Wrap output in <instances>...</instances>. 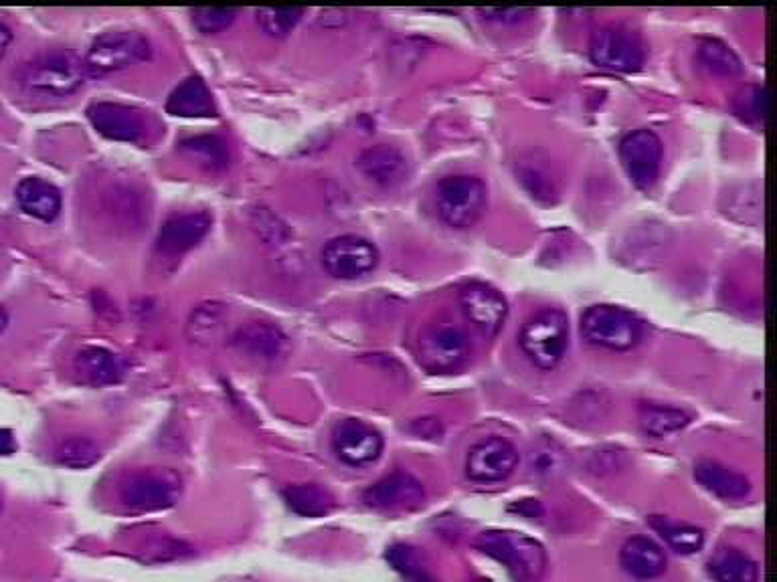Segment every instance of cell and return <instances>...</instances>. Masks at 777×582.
Instances as JSON below:
<instances>
[{
	"mask_svg": "<svg viewBox=\"0 0 777 582\" xmlns=\"http://www.w3.org/2000/svg\"><path fill=\"white\" fill-rule=\"evenodd\" d=\"M233 347L259 367H276L288 357L290 342L278 325L251 322L237 330Z\"/></svg>",
	"mask_w": 777,
	"mask_h": 582,
	"instance_id": "9a60e30c",
	"label": "cell"
},
{
	"mask_svg": "<svg viewBox=\"0 0 777 582\" xmlns=\"http://www.w3.org/2000/svg\"><path fill=\"white\" fill-rule=\"evenodd\" d=\"M88 118L100 134L116 142H138L145 134V122L140 113L132 108H126L122 103H112V101L91 103Z\"/></svg>",
	"mask_w": 777,
	"mask_h": 582,
	"instance_id": "ac0fdd59",
	"label": "cell"
},
{
	"mask_svg": "<svg viewBox=\"0 0 777 582\" xmlns=\"http://www.w3.org/2000/svg\"><path fill=\"white\" fill-rule=\"evenodd\" d=\"M332 449L342 463L352 468H362V465H371L372 461L381 458L383 436L362 421L347 419L338 423L332 433Z\"/></svg>",
	"mask_w": 777,
	"mask_h": 582,
	"instance_id": "4fadbf2b",
	"label": "cell"
},
{
	"mask_svg": "<svg viewBox=\"0 0 777 582\" xmlns=\"http://www.w3.org/2000/svg\"><path fill=\"white\" fill-rule=\"evenodd\" d=\"M17 201L24 213L39 221L51 223L61 213V192L56 184L43 179H23L17 187Z\"/></svg>",
	"mask_w": 777,
	"mask_h": 582,
	"instance_id": "603a6c76",
	"label": "cell"
},
{
	"mask_svg": "<svg viewBox=\"0 0 777 582\" xmlns=\"http://www.w3.org/2000/svg\"><path fill=\"white\" fill-rule=\"evenodd\" d=\"M621 569L634 579L650 581L666 571L665 550L646 536H634L621 546Z\"/></svg>",
	"mask_w": 777,
	"mask_h": 582,
	"instance_id": "44dd1931",
	"label": "cell"
},
{
	"mask_svg": "<svg viewBox=\"0 0 777 582\" xmlns=\"http://www.w3.org/2000/svg\"><path fill=\"white\" fill-rule=\"evenodd\" d=\"M739 101L744 106L737 108V112L741 113L747 120L764 123L767 112L766 90L764 88H759V86L751 88L747 93H744V98Z\"/></svg>",
	"mask_w": 777,
	"mask_h": 582,
	"instance_id": "f35d334b",
	"label": "cell"
},
{
	"mask_svg": "<svg viewBox=\"0 0 777 582\" xmlns=\"http://www.w3.org/2000/svg\"><path fill=\"white\" fill-rule=\"evenodd\" d=\"M379 263V251L371 241L357 235H342L328 241L322 249V265L338 280H359Z\"/></svg>",
	"mask_w": 777,
	"mask_h": 582,
	"instance_id": "9c48e42d",
	"label": "cell"
},
{
	"mask_svg": "<svg viewBox=\"0 0 777 582\" xmlns=\"http://www.w3.org/2000/svg\"><path fill=\"white\" fill-rule=\"evenodd\" d=\"M11 29H9V27H7V24L4 23H0V59L7 56V51H9V47H11Z\"/></svg>",
	"mask_w": 777,
	"mask_h": 582,
	"instance_id": "f6af8a7d",
	"label": "cell"
},
{
	"mask_svg": "<svg viewBox=\"0 0 777 582\" xmlns=\"http://www.w3.org/2000/svg\"><path fill=\"white\" fill-rule=\"evenodd\" d=\"M470 354V344L462 330L440 325L419 342V364L431 374H444L460 369Z\"/></svg>",
	"mask_w": 777,
	"mask_h": 582,
	"instance_id": "7c38bea8",
	"label": "cell"
},
{
	"mask_svg": "<svg viewBox=\"0 0 777 582\" xmlns=\"http://www.w3.org/2000/svg\"><path fill=\"white\" fill-rule=\"evenodd\" d=\"M17 451V441L9 429H0V455H11Z\"/></svg>",
	"mask_w": 777,
	"mask_h": 582,
	"instance_id": "ee69618b",
	"label": "cell"
},
{
	"mask_svg": "<svg viewBox=\"0 0 777 582\" xmlns=\"http://www.w3.org/2000/svg\"><path fill=\"white\" fill-rule=\"evenodd\" d=\"M150 53V41L145 34L136 31H112L103 33L91 43L83 66L91 78H103L148 61Z\"/></svg>",
	"mask_w": 777,
	"mask_h": 582,
	"instance_id": "5b68a950",
	"label": "cell"
},
{
	"mask_svg": "<svg viewBox=\"0 0 777 582\" xmlns=\"http://www.w3.org/2000/svg\"><path fill=\"white\" fill-rule=\"evenodd\" d=\"M100 445L90 436L83 435L68 436L56 449L57 463L71 470H88L100 461Z\"/></svg>",
	"mask_w": 777,
	"mask_h": 582,
	"instance_id": "4dcf8cb0",
	"label": "cell"
},
{
	"mask_svg": "<svg viewBox=\"0 0 777 582\" xmlns=\"http://www.w3.org/2000/svg\"><path fill=\"white\" fill-rule=\"evenodd\" d=\"M490 21H496V23H518L520 19L529 17L532 11H518V9H512V11H498V9H488V11H482Z\"/></svg>",
	"mask_w": 777,
	"mask_h": 582,
	"instance_id": "b9f144b4",
	"label": "cell"
},
{
	"mask_svg": "<svg viewBox=\"0 0 777 582\" xmlns=\"http://www.w3.org/2000/svg\"><path fill=\"white\" fill-rule=\"evenodd\" d=\"M108 211L124 223H135L138 217H142V207L135 192L130 191H113L112 204H108Z\"/></svg>",
	"mask_w": 777,
	"mask_h": 582,
	"instance_id": "74e56055",
	"label": "cell"
},
{
	"mask_svg": "<svg viewBox=\"0 0 777 582\" xmlns=\"http://www.w3.org/2000/svg\"><path fill=\"white\" fill-rule=\"evenodd\" d=\"M79 381L90 387H110L124 381L126 362L103 347L81 348L73 362Z\"/></svg>",
	"mask_w": 777,
	"mask_h": 582,
	"instance_id": "ffe728a7",
	"label": "cell"
},
{
	"mask_svg": "<svg viewBox=\"0 0 777 582\" xmlns=\"http://www.w3.org/2000/svg\"><path fill=\"white\" fill-rule=\"evenodd\" d=\"M236 9H195L192 23L203 34H215L226 31L236 21Z\"/></svg>",
	"mask_w": 777,
	"mask_h": 582,
	"instance_id": "8d00e7d4",
	"label": "cell"
},
{
	"mask_svg": "<svg viewBox=\"0 0 777 582\" xmlns=\"http://www.w3.org/2000/svg\"><path fill=\"white\" fill-rule=\"evenodd\" d=\"M581 332L594 347L628 352L642 340V322L616 305H594L581 318Z\"/></svg>",
	"mask_w": 777,
	"mask_h": 582,
	"instance_id": "277c9868",
	"label": "cell"
},
{
	"mask_svg": "<svg viewBox=\"0 0 777 582\" xmlns=\"http://www.w3.org/2000/svg\"><path fill=\"white\" fill-rule=\"evenodd\" d=\"M305 17V9H273V7H266V9H259L258 11V23L261 27V31L270 37H286V34L292 31L296 24L300 23V19Z\"/></svg>",
	"mask_w": 777,
	"mask_h": 582,
	"instance_id": "e575fe53",
	"label": "cell"
},
{
	"mask_svg": "<svg viewBox=\"0 0 777 582\" xmlns=\"http://www.w3.org/2000/svg\"><path fill=\"white\" fill-rule=\"evenodd\" d=\"M369 508L383 512H407L426 502V488L407 471H394L362 493Z\"/></svg>",
	"mask_w": 777,
	"mask_h": 582,
	"instance_id": "5bb4252c",
	"label": "cell"
},
{
	"mask_svg": "<svg viewBox=\"0 0 777 582\" xmlns=\"http://www.w3.org/2000/svg\"><path fill=\"white\" fill-rule=\"evenodd\" d=\"M192 554L191 544L175 540V538L162 536L150 540L145 549V562H169V560L182 559Z\"/></svg>",
	"mask_w": 777,
	"mask_h": 582,
	"instance_id": "d590c367",
	"label": "cell"
},
{
	"mask_svg": "<svg viewBox=\"0 0 777 582\" xmlns=\"http://www.w3.org/2000/svg\"><path fill=\"white\" fill-rule=\"evenodd\" d=\"M181 150L201 169L221 172L229 167V148L219 136H195L182 142Z\"/></svg>",
	"mask_w": 777,
	"mask_h": 582,
	"instance_id": "4316f807",
	"label": "cell"
},
{
	"mask_svg": "<svg viewBox=\"0 0 777 582\" xmlns=\"http://www.w3.org/2000/svg\"><path fill=\"white\" fill-rule=\"evenodd\" d=\"M476 549L502 562L517 582H539L547 571L541 542L508 530H488L476 538Z\"/></svg>",
	"mask_w": 777,
	"mask_h": 582,
	"instance_id": "6da1fadb",
	"label": "cell"
},
{
	"mask_svg": "<svg viewBox=\"0 0 777 582\" xmlns=\"http://www.w3.org/2000/svg\"><path fill=\"white\" fill-rule=\"evenodd\" d=\"M715 582H759V566L739 549H721L709 562Z\"/></svg>",
	"mask_w": 777,
	"mask_h": 582,
	"instance_id": "d4e9b609",
	"label": "cell"
},
{
	"mask_svg": "<svg viewBox=\"0 0 777 582\" xmlns=\"http://www.w3.org/2000/svg\"><path fill=\"white\" fill-rule=\"evenodd\" d=\"M387 560L394 564L395 571L404 574L409 582H438L424 564L419 552L407 544H395L387 550Z\"/></svg>",
	"mask_w": 777,
	"mask_h": 582,
	"instance_id": "d6a6232c",
	"label": "cell"
},
{
	"mask_svg": "<svg viewBox=\"0 0 777 582\" xmlns=\"http://www.w3.org/2000/svg\"><path fill=\"white\" fill-rule=\"evenodd\" d=\"M411 431L417 436H426V439H436V436L444 435V427H441L438 419H419L411 425Z\"/></svg>",
	"mask_w": 777,
	"mask_h": 582,
	"instance_id": "60d3db41",
	"label": "cell"
},
{
	"mask_svg": "<svg viewBox=\"0 0 777 582\" xmlns=\"http://www.w3.org/2000/svg\"><path fill=\"white\" fill-rule=\"evenodd\" d=\"M460 305L468 322L485 337H495L507 322V300L500 291L486 283H470L462 288Z\"/></svg>",
	"mask_w": 777,
	"mask_h": 582,
	"instance_id": "2e32d148",
	"label": "cell"
},
{
	"mask_svg": "<svg viewBox=\"0 0 777 582\" xmlns=\"http://www.w3.org/2000/svg\"><path fill=\"white\" fill-rule=\"evenodd\" d=\"M282 223L278 217H273V214L268 213V209H258V213H256V227H258V233L259 235L263 237L268 243H276V245H280V243H283L286 239H288V231H286V224H282V227H276L273 229V224Z\"/></svg>",
	"mask_w": 777,
	"mask_h": 582,
	"instance_id": "ab89813d",
	"label": "cell"
},
{
	"mask_svg": "<svg viewBox=\"0 0 777 582\" xmlns=\"http://www.w3.org/2000/svg\"><path fill=\"white\" fill-rule=\"evenodd\" d=\"M283 502L288 504L293 514L302 515V518H322L337 508L335 498L316 483L288 485L283 490Z\"/></svg>",
	"mask_w": 777,
	"mask_h": 582,
	"instance_id": "484cf974",
	"label": "cell"
},
{
	"mask_svg": "<svg viewBox=\"0 0 777 582\" xmlns=\"http://www.w3.org/2000/svg\"><path fill=\"white\" fill-rule=\"evenodd\" d=\"M211 229V219L205 213H182L165 221L158 233V251L165 255H182L199 245Z\"/></svg>",
	"mask_w": 777,
	"mask_h": 582,
	"instance_id": "d6986e66",
	"label": "cell"
},
{
	"mask_svg": "<svg viewBox=\"0 0 777 582\" xmlns=\"http://www.w3.org/2000/svg\"><path fill=\"white\" fill-rule=\"evenodd\" d=\"M181 498V480L172 471L145 470L128 475L120 488V500L135 512L169 510Z\"/></svg>",
	"mask_w": 777,
	"mask_h": 582,
	"instance_id": "52a82bcc",
	"label": "cell"
},
{
	"mask_svg": "<svg viewBox=\"0 0 777 582\" xmlns=\"http://www.w3.org/2000/svg\"><path fill=\"white\" fill-rule=\"evenodd\" d=\"M650 526H653L654 532H658L660 536L665 538L668 546H673L680 554L699 552L705 544V532L700 528L678 524L665 515H653Z\"/></svg>",
	"mask_w": 777,
	"mask_h": 582,
	"instance_id": "f1b7e54d",
	"label": "cell"
},
{
	"mask_svg": "<svg viewBox=\"0 0 777 582\" xmlns=\"http://www.w3.org/2000/svg\"><path fill=\"white\" fill-rule=\"evenodd\" d=\"M517 448L507 439L488 436L470 449L466 460V475L478 483L505 482L517 470Z\"/></svg>",
	"mask_w": 777,
	"mask_h": 582,
	"instance_id": "8fae6325",
	"label": "cell"
},
{
	"mask_svg": "<svg viewBox=\"0 0 777 582\" xmlns=\"http://www.w3.org/2000/svg\"><path fill=\"white\" fill-rule=\"evenodd\" d=\"M620 158L631 182L638 189H650L663 167V142L653 130H634L620 142Z\"/></svg>",
	"mask_w": 777,
	"mask_h": 582,
	"instance_id": "30bf717a",
	"label": "cell"
},
{
	"mask_svg": "<svg viewBox=\"0 0 777 582\" xmlns=\"http://www.w3.org/2000/svg\"><path fill=\"white\" fill-rule=\"evenodd\" d=\"M699 61L703 68L717 78H737L744 71L741 59L719 39H705L700 43Z\"/></svg>",
	"mask_w": 777,
	"mask_h": 582,
	"instance_id": "f546056e",
	"label": "cell"
},
{
	"mask_svg": "<svg viewBox=\"0 0 777 582\" xmlns=\"http://www.w3.org/2000/svg\"><path fill=\"white\" fill-rule=\"evenodd\" d=\"M589 57L597 68L620 73H634L642 68L646 61L642 41L621 27L599 29L591 39Z\"/></svg>",
	"mask_w": 777,
	"mask_h": 582,
	"instance_id": "ba28073f",
	"label": "cell"
},
{
	"mask_svg": "<svg viewBox=\"0 0 777 582\" xmlns=\"http://www.w3.org/2000/svg\"><path fill=\"white\" fill-rule=\"evenodd\" d=\"M226 322L227 312L221 303H205L192 312L189 334L197 342H209L221 332Z\"/></svg>",
	"mask_w": 777,
	"mask_h": 582,
	"instance_id": "1f68e13d",
	"label": "cell"
},
{
	"mask_svg": "<svg viewBox=\"0 0 777 582\" xmlns=\"http://www.w3.org/2000/svg\"><path fill=\"white\" fill-rule=\"evenodd\" d=\"M690 423V414L676 407L665 404H642L640 407V427L644 433L653 436H666L676 433Z\"/></svg>",
	"mask_w": 777,
	"mask_h": 582,
	"instance_id": "83f0119b",
	"label": "cell"
},
{
	"mask_svg": "<svg viewBox=\"0 0 777 582\" xmlns=\"http://www.w3.org/2000/svg\"><path fill=\"white\" fill-rule=\"evenodd\" d=\"M436 209L451 229L472 227L486 211L485 182L468 174L441 180L436 191Z\"/></svg>",
	"mask_w": 777,
	"mask_h": 582,
	"instance_id": "8992f818",
	"label": "cell"
},
{
	"mask_svg": "<svg viewBox=\"0 0 777 582\" xmlns=\"http://www.w3.org/2000/svg\"><path fill=\"white\" fill-rule=\"evenodd\" d=\"M357 169L372 184L381 189H394L407 179L409 162L399 148L377 144L362 150L357 157Z\"/></svg>",
	"mask_w": 777,
	"mask_h": 582,
	"instance_id": "e0dca14e",
	"label": "cell"
},
{
	"mask_svg": "<svg viewBox=\"0 0 777 582\" xmlns=\"http://www.w3.org/2000/svg\"><path fill=\"white\" fill-rule=\"evenodd\" d=\"M7 324H9V315L0 308V334L7 330Z\"/></svg>",
	"mask_w": 777,
	"mask_h": 582,
	"instance_id": "bcb514c9",
	"label": "cell"
},
{
	"mask_svg": "<svg viewBox=\"0 0 777 582\" xmlns=\"http://www.w3.org/2000/svg\"><path fill=\"white\" fill-rule=\"evenodd\" d=\"M88 78L86 66L73 53H49L27 63L19 73L23 91L37 98H68L81 90Z\"/></svg>",
	"mask_w": 777,
	"mask_h": 582,
	"instance_id": "7a4b0ae2",
	"label": "cell"
},
{
	"mask_svg": "<svg viewBox=\"0 0 777 582\" xmlns=\"http://www.w3.org/2000/svg\"><path fill=\"white\" fill-rule=\"evenodd\" d=\"M518 344L537 369H557L569 347L567 315L561 310H542L522 325Z\"/></svg>",
	"mask_w": 777,
	"mask_h": 582,
	"instance_id": "3957f363",
	"label": "cell"
},
{
	"mask_svg": "<svg viewBox=\"0 0 777 582\" xmlns=\"http://www.w3.org/2000/svg\"><path fill=\"white\" fill-rule=\"evenodd\" d=\"M478 582H490V581H486V579H482V581H478Z\"/></svg>",
	"mask_w": 777,
	"mask_h": 582,
	"instance_id": "7dc6e473",
	"label": "cell"
},
{
	"mask_svg": "<svg viewBox=\"0 0 777 582\" xmlns=\"http://www.w3.org/2000/svg\"><path fill=\"white\" fill-rule=\"evenodd\" d=\"M510 510L518 512V514L527 515V518H539V515H542V505L537 500H522L518 504L510 505Z\"/></svg>",
	"mask_w": 777,
	"mask_h": 582,
	"instance_id": "7bdbcfd3",
	"label": "cell"
},
{
	"mask_svg": "<svg viewBox=\"0 0 777 582\" xmlns=\"http://www.w3.org/2000/svg\"><path fill=\"white\" fill-rule=\"evenodd\" d=\"M565 463H567L565 449L552 439H542L537 443V448L532 449L530 468L537 475L555 478L565 470Z\"/></svg>",
	"mask_w": 777,
	"mask_h": 582,
	"instance_id": "836d02e7",
	"label": "cell"
},
{
	"mask_svg": "<svg viewBox=\"0 0 777 582\" xmlns=\"http://www.w3.org/2000/svg\"><path fill=\"white\" fill-rule=\"evenodd\" d=\"M167 112L179 118H209L215 116V103L211 91L201 78H189L182 81L177 90L170 93L167 101Z\"/></svg>",
	"mask_w": 777,
	"mask_h": 582,
	"instance_id": "cb8c5ba5",
	"label": "cell"
},
{
	"mask_svg": "<svg viewBox=\"0 0 777 582\" xmlns=\"http://www.w3.org/2000/svg\"><path fill=\"white\" fill-rule=\"evenodd\" d=\"M697 482L721 500H744L751 492V482L739 471L729 470L719 461L703 460L695 465Z\"/></svg>",
	"mask_w": 777,
	"mask_h": 582,
	"instance_id": "7402d4cb",
	"label": "cell"
}]
</instances>
